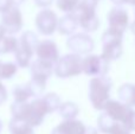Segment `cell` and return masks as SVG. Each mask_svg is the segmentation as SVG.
I'll list each match as a JSON object with an SVG mask.
<instances>
[{
  "instance_id": "obj_1",
  "label": "cell",
  "mask_w": 135,
  "mask_h": 134,
  "mask_svg": "<svg viewBox=\"0 0 135 134\" xmlns=\"http://www.w3.org/2000/svg\"><path fill=\"white\" fill-rule=\"evenodd\" d=\"M112 81L105 76H96L89 82V100L96 111H103L110 100L112 92Z\"/></svg>"
},
{
  "instance_id": "obj_2",
  "label": "cell",
  "mask_w": 135,
  "mask_h": 134,
  "mask_svg": "<svg viewBox=\"0 0 135 134\" xmlns=\"http://www.w3.org/2000/svg\"><path fill=\"white\" fill-rule=\"evenodd\" d=\"M98 1L100 0H81L72 12L78 20V25L85 32H95L100 27V19L96 14Z\"/></svg>"
},
{
  "instance_id": "obj_3",
  "label": "cell",
  "mask_w": 135,
  "mask_h": 134,
  "mask_svg": "<svg viewBox=\"0 0 135 134\" xmlns=\"http://www.w3.org/2000/svg\"><path fill=\"white\" fill-rule=\"evenodd\" d=\"M103 111L110 116L114 121L121 123L131 132L135 131V109L122 103L121 101L109 100Z\"/></svg>"
},
{
  "instance_id": "obj_4",
  "label": "cell",
  "mask_w": 135,
  "mask_h": 134,
  "mask_svg": "<svg viewBox=\"0 0 135 134\" xmlns=\"http://www.w3.org/2000/svg\"><path fill=\"white\" fill-rule=\"evenodd\" d=\"M123 33L107 28L102 35V57L108 62L119 59L123 54Z\"/></svg>"
},
{
  "instance_id": "obj_5",
  "label": "cell",
  "mask_w": 135,
  "mask_h": 134,
  "mask_svg": "<svg viewBox=\"0 0 135 134\" xmlns=\"http://www.w3.org/2000/svg\"><path fill=\"white\" fill-rule=\"evenodd\" d=\"M83 58L77 54H66L59 57L55 64V74L59 78H70L78 76L83 73L82 68Z\"/></svg>"
},
{
  "instance_id": "obj_6",
  "label": "cell",
  "mask_w": 135,
  "mask_h": 134,
  "mask_svg": "<svg viewBox=\"0 0 135 134\" xmlns=\"http://www.w3.org/2000/svg\"><path fill=\"white\" fill-rule=\"evenodd\" d=\"M109 64L107 59L102 57V55H86L83 58L82 68L83 73L91 77L96 76H105L109 71Z\"/></svg>"
},
{
  "instance_id": "obj_7",
  "label": "cell",
  "mask_w": 135,
  "mask_h": 134,
  "mask_svg": "<svg viewBox=\"0 0 135 134\" xmlns=\"http://www.w3.org/2000/svg\"><path fill=\"white\" fill-rule=\"evenodd\" d=\"M66 46L77 55H89L95 47V42L86 32L72 33L66 40Z\"/></svg>"
},
{
  "instance_id": "obj_8",
  "label": "cell",
  "mask_w": 135,
  "mask_h": 134,
  "mask_svg": "<svg viewBox=\"0 0 135 134\" xmlns=\"http://www.w3.org/2000/svg\"><path fill=\"white\" fill-rule=\"evenodd\" d=\"M58 17L54 11L44 8L36 16L35 24L37 30L44 36H51L58 27Z\"/></svg>"
},
{
  "instance_id": "obj_9",
  "label": "cell",
  "mask_w": 135,
  "mask_h": 134,
  "mask_svg": "<svg viewBox=\"0 0 135 134\" xmlns=\"http://www.w3.org/2000/svg\"><path fill=\"white\" fill-rule=\"evenodd\" d=\"M107 21L108 28L124 35L129 27V14L122 6H114L107 14Z\"/></svg>"
},
{
  "instance_id": "obj_10",
  "label": "cell",
  "mask_w": 135,
  "mask_h": 134,
  "mask_svg": "<svg viewBox=\"0 0 135 134\" xmlns=\"http://www.w3.org/2000/svg\"><path fill=\"white\" fill-rule=\"evenodd\" d=\"M23 14L18 7L12 6L2 13L1 25L8 35L18 33L23 27Z\"/></svg>"
},
{
  "instance_id": "obj_11",
  "label": "cell",
  "mask_w": 135,
  "mask_h": 134,
  "mask_svg": "<svg viewBox=\"0 0 135 134\" xmlns=\"http://www.w3.org/2000/svg\"><path fill=\"white\" fill-rule=\"evenodd\" d=\"M30 106H31L30 114H28V118L26 121L32 127H38V126H40L43 123L45 115L49 114L46 103H45L43 97H37L32 102H30Z\"/></svg>"
},
{
  "instance_id": "obj_12",
  "label": "cell",
  "mask_w": 135,
  "mask_h": 134,
  "mask_svg": "<svg viewBox=\"0 0 135 134\" xmlns=\"http://www.w3.org/2000/svg\"><path fill=\"white\" fill-rule=\"evenodd\" d=\"M36 55L38 58L47 61L52 64H56V62L59 58V51H58V46L55 42L50 39H45V40H40L38 43L37 47H36Z\"/></svg>"
},
{
  "instance_id": "obj_13",
  "label": "cell",
  "mask_w": 135,
  "mask_h": 134,
  "mask_svg": "<svg viewBox=\"0 0 135 134\" xmlns=\"http://www.w3.org/2000/svg\"><path fill=\"white\" fill-rule=\"evenodd\" d=\"M54 71L55 64L50 63L47 61H44V59L38 58L31 64V75H32V77L47 81Z\"/></svg>"
},
{
  "instance_id": "obj_14",
  "label": "cell",
  "mask_w": 135,
  "mask_h": 134,
  "mask_svg": "<svg viewBox=\"0 0 135 134\" xmlns=\"http://www.w3.org/2000/svg\"><path fill=\"white\" fill-rule=\"evenodd\" d=\"M77 26L78 25V20H77L76 16L72 12L66 13L65 16H63L58 20V32L63 36H71L72 33H75Z\"/></svg>"
},
{
  "instance_id": "obj_15",
  "label": "cell",
  "mask_w": 135,
  "mask_h": 134,
  "mask_svg": "<svg viewBox=\"0 0 135 134\" xmlns=\"http://www.w3.org/2000/svg\"><path fill=\"white\" fill-rule=\"evenodd\" d=\"M119 100L129 107H135V84L123 83L117 90Z\"/></svg>"
},
{
  "instance_id": "obj_16",
  "label": "cell",
  "mask_w": 135,
  "mask_h": 134,
  "mask_svg": "<svg viewBox=\"0 0 135 134\" xmlns=\"http://www.w3.org/2000/svg\"><path fill=\"white\" fill-rule=\"evenodd\" d=\"M33 54H35V50L33 49L26 46V45L19 44L17 51L14 52L16 62H17V64H18V66H20V68H27L31 63Z\"/></svg>"
},
{
  "instance_id": "obj_17",
  "label": "cell",
  "mask_w": 135,
  "mask_h": 134,
  "mask_svg": "<svg viewBox=\"0 0 135 134\" xmlns=\"http://www.w3.org/2000/svg\"><path fill=\"white\" fill-rule=\"evenodd\" d=\"M8 128L11 134H35L33 127L23 119L12 118L9 121Z\"/></svg>"
},
{
  "instance_id": "obj_18",
  "label": "cell",
  "mask_w": 135,
  "mask_h": 134,
  "mask_svg": "<svg viewBox=\"0 0 135 134\" xmlns=\"http://www.w3.org/2000/svg\"><path fill=\"white\" fill-rule=\"evenodd\" d=\"M59 127L65 134H84L86 130V126L82 121L76 120V119L63 120L59 123Z\"/></svg>"
},
{
  "instance_id": "obj_19",
  "label": "cell",
  "mask_w": 135,
  "mask_h": 134,
  "mask_svg": "<svg viewBox=\"0 0 135 134\" xmlns=\"http://www.w3.org/2000/svg\"><path fill=\"white\" fill-rule=\"evenodd\" d=\"M59 115L64 119V120H70V119H76V116L79 113V108L75 102L66 101L62 102V104L58 108Z\"/></svg>"
},
{
  "instance_id": "obj_20",
  "label": "cell",
  "mask_w": 135,
  "mask_h": 134,
  "mask_svg": "<svg viewBox=\"0 0 135 134\" xmlns=\"http://www.w3.org/2000/svg\"><path fill=\"white\" fill-rule=\"evenodd\" d=\"M30 103L28 102H17L14 101L11 106V113L12 118L17 119H23V120H27L28 114H30Z\"/></svg>"
},
{
  "instance_id": "obj_21",
  "label": "cell",
  "mask_w": 135,
  "mask_h": 134,
  "mask_svg": "<svg viewBox=\"0 0 135 134\" xmlns=\"http://www.w3.org/2000/svg\"><path fill=\"white\" fill-rule=\"evenodd\" d=\"M19 46V40L11 35H5L0 40V54H12L16 52Z\"/></svg>"
},
{
  "instance_id": "obj_22",
  "label": "cell",
  "mask_w": 135,
  "mask_h": 134,
  "mask_svg": "<svg viewBox=\"0 0 135 134\" xmlns=\"http://www.w3.org/2000/svg\"><path fill=\"white\" fill-rule=\"evenodd\" d=\"M116 121H114L105 112H103L100 116L97 118V127L98 131L103 134H110L112 130L114 128V126L116 125Z\"/></svg>"
},
{
  "instance_id": "obj_23",
  "label": "cell",
  "mask_w": 135,
  "mask_h": 134,
  "mask_svg": "<svg viewBox=\"0 0 135 134\" xmlns=\"http://www.w3.org/2000/svg\"><path fill=\"white\" fill-rule=\"evenodd\" d=\"M46 82H47V81L32 77L27 83H26V84H27V87H28V89H30V93H31V95H32V97L42 96L43 93L45 92Z\"/></svg>"
},
{
  "instance_id": "obj_24",
  "label": "cell",
  "mask_w": 135,
  "mask_h": 134,
  "mask_svg": "<svg viewBox=\"0 0 135 134\" xmlns=\"http://www.w3.org/2000/svg\"><path fill=\"white\" fill-rule=\"evenodd\" d=\"M13 97L17 102H27L30 97H32L27 84H18L13 89Z\"/></svg>"
},
{
  "instance_id": "obj_25",
  "label": "cell",
  "mask_w": 135,
  "mask_h": 134,
  "mask_svg": "<svg viewBox=\"0 0 135 134\" xmlns=\"http://www.w3.org/2000/svg\"><path fill=\"white\" fill-rule=\"evenodd\" d=\"M43 99H44L45 103H46L49 113H54V112L58 111L59 106L62 104L61 97H59L56 93H47V94H45L44 96H43Z\"/></svg>"
},
{
  "instance_id": "obj_26",
  "label": "cell",
  "mask_w": 135,
  "mask_h": 134,
  "mask_svg": "<svg viewBox=\"0 0 135 134\" xmlns=\"http://www.w3.org/2000/svg\"><path fill=\"white\" fill-rule=\"evenodd\" d=\"M38 43H39V38L38 36L36 35L35 32L32 31H26L21 35L20 39H19V44H23V45H26V46L31 47L36 51V47H37Z\"/></svg>"
},
{
  "instance_id": "obj_27",
  "label": "cell",
  "mask_w": 135,
  "mask_h": 134,
  "mask_svg": "<svg viewBox=\"0 0 135 134\" xmlns=\"http://www.w3.org/2000/svg\"><path fill=\"white\" fill-rule=\"evenodd\" d=\"M18 70V64L7 62L1 64V70H0V78L1 80H9L17 74Z\"/></svg>"
},
{
  "instance_id": "obj_28",
  "label": "cell",
  "mask_w": 135,
  "mask_h": 134,
  "mask_svg": "<svg viewBox=\"0 0 135 134\" xmlns=\"http://www.w3.org/2000/svg\"><path fill=\"white\" fill-rule=\"evenodd\" d=\"M79 1H81V0H57L56 4H57V7H58L62 12L70 13V12H74L75 9H76Z\"/></svg>"
},
{
  "instance_id": "obj_29",
  "label": "cell",
  "mask_w": 135,
  "mask_h": 134,
  "mask_svg": "<svg viewBox=\"0 0 135 134\" xmlns=\"http://www.w3.org/2000/svg\"><path fill=\"white\" fill-rule=\"evenodd\" d=\"M110 134H131V131H128L124 126H122L121 123L117 122L116 125L114 126V128L112 130Z\"/></svg>"
},
{
  "instance_id": "obj_30",
  "label": "cell",
  "mask_w": 135,
  "mask_h": 134,
  "mask_svg": "<svg viewBox=\"0 0 135 134\" xmlns=\"http://www.w3.org/2000/svg\"><path fill=\"white\" fill-rule=\"evenodd\" d=\"M35 4L38 7H42V8H47L49 6H51L54 0H33Z\"/></svg>"
},
{
  "instance_id": "obj_31",
  "label": "cell",
  "mask_w": 135,
  "mask_h": 134,
  "mask_svg": "<svg viewBox=\"0 0 135 134\" xmlns=\"http://www.w3.org/2000/svg\"><path fill=\"white\" fill-rule=\"evenodd\" d=\"M7 100V90L5 85L0 82V104H2Z\"/></svg>"
},
{
  "instance_id": "obj_32",
  "label": "cell",
  "mask_w": 135,
  "mask_h": 134,
  "mask_svg": "<svg viewBox=\"0 0 135 134\" xmlns=\"http://www.w3.org/2000/svg\"><path fill=\"white\" fill-rule=\"evenodd\" d=\"M11 7H12V5L9 2V0H0V12L1 13H4L5 11H7Z\"/></svg>"
},
{
  "instance_id": "obj_33",
  "label": "cell",
  "mask_w": 135,
  "mask_h": 134,
  "mask_svg": "<svg viewBox=\"0 0 135 134\" xmlns=\"http://www.w3.org/2000/svg\"><path fill=\"white\" fill-rule=\"evenodd\" d=\"M84 134H98V130H96L95 127H91V126H89V127H86L85 133H84Z\"/></svg>"
},
{
  "instance_id": "obj_34",
  "label": "cell",
  "mask_w": 135,
  "mask_h": 134,
  "mask_svg": "<svg viewBox=\"0 0 135 134\" xmlns=\"http://www.w3.org/2000/svg\"><path fill=\"white\" fill-rule=\"evenodd\" d=\"M115 6H122V5L128 4V0H110Z\"/></svg>"
},
{
  "instance_id": "obj_35",
  "label": "cell",
  "mask_w": 135,
  "mask_h": 134,
  "mask_svg": "<svg viewBox=\"0 0 135 134\" xmlns=\"http://www.w3.org/2000/svg\"><path fill=\"white\" fill-rule=\"evenodd\" d=\"M24 1H25V0H9L11 5L14 7H19L21 4H24Z\"/></svg>"
},
{
  "instance_id": "obj_36",
  "label": "cell",
  "mask_w": 135,
  "mask_h": 134,
  "mask_svg": "<svg viewBox=\"0 0 135 134\" xmlns=\"http://www.w3.org/2000/svg\"><path fill=\"white\" fill-rule=\"evenodd\" d=\"M51 134H65V133L63 132V130H62V128L59 127V125H58V126H56V127L52 130Z\"/></svg>"
},
{
  "instance_id": "obj_37",
  "label": "cell",
  "mask_w": 135,
  "mask_h": 134,
  "mask_svg": "<svg viewBox=\"0 0 135 134\" xmlns=\"http://www.w3.org/2000/svg\"><path fill=\"white\" fill-rule=\"evenodd\" d=\"M6 31H5V28L4 27H2V25H1V24H0V40H1V38L2 37H4V36L5 35H6Z\"/></svg>"
},
{
  "instance_id": "obj_38",
  "label": "cell",
  "mask_w": 135,
  "mask_h": 134,
  "mask_svg": "<svg viewBox=\"0 0 135 134\" xmlns=\"http://www.w3.org/2000/svg\"><path fill=\"white\" fill-rule=\"evenodd\" d=\"M129 27H131V31H132V33H133V35L135 36V20H134L133 23L131 24V25H129Z\"/></svg>"
},
{
  "instance_id": "obj_39",
  "label": "cell",
  "mask_w": 135,
  "mask_h": 134,
  "mask_svg": "<svg viewBox=\"0 0 135 134\" xmlns=\"http://www.w3.org/2000/svg\"><path fill=\"white\" fill-rule=\"evenodd\" d=\"M128 4H129V5H132V6H134V7H135V0H128Z\"/></svg>"
},
{
  "instance_id": "obj_40",
  "label": "cell",
  "mask_w": 135,
  "mask_h": 134,
  "mask_svg": "<svg viewBox=\"0 0 135 134\" xmlns=\"http://www.w3.org/2000/svg\"><path fill=\"white\" fill-rule=\"evenodd\" d=\"M1 130H2V122H1V120H0V133H1Z\"/></svg>"
},
{
  "instance_id": "obj_41",
  "label": "cell",
  "mask_w": 135,
  "mask_h": 134,
  "mask_svg": "<svg viewBox=\"0 0 135 134\" xmlns=\"http://www.w3.org/2000/svg\"><path fill=\"white\" fill-rule=\"evenodd\" d=\"M1 64H2V63H1V62H0V70H1Z\"/></svg>"
},
{
  "instance_id": "obj_42",
  "label": "cell",
  "mask_w": 135,
  "mask_h": 134,
  "mask_svg": "<svg viewBox=\"0 0 135 134\" xmlns=\"http://www.w3.org/2000/svg\"><path fill=\"white\" fill-rule=\"evenodd\" d=\"M134 14H135V12H134Z\"/></svg>"
}]
</instances>
